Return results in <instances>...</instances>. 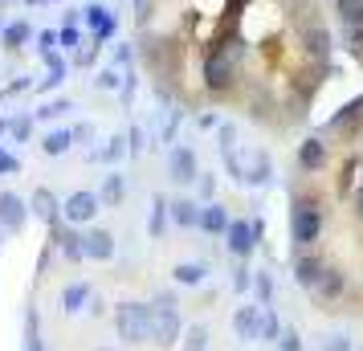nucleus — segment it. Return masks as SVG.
Returning <instances> with one entry per match:
<instances>
[{"label": "nucleus", "mask_w": 363, "mask_h": 351, "mask_svg": "<svg viewBox=\"0 0 363 351\" xmlns=\"http://www.w3.org/2000/svg\"><path fill=\"white\" fill-rule=\"evenodd\" d=\"M57 45L66 53H74L78 45H82V33H78V25H66V29H57Z\"/></svg>", "instance_id": "nucleus-36"}, {"label": "nucleus", "mask_w": 363, "mask_h": 351, "mask_svg": "<svg viewBox=\"0 0 363 351\" xmlns=\"http://www.w3.org/2000/svg\"><path fill=\"white\" fill-rule=\"evenodd\" d=\"M347 294V274L343 269H335V266H327L323 269V278L314 282V299L318 302H339Z\"/></svg>", "instance_id": "nucleus-13"}, {"label": "nucleus", "mask_w": 363, "mask_h": 351, "mask_svg": "<svg viewBox=\"0 0 363 351\" xmlns=\"http://www.w3.org/2000/svg\"><path fill=\"white\" fill-rule=\"evenodd\" d=\"M176 127H180V111H172V118L164 123V143H172V139H176Z\"/></svg>", "instance_id": "nucleus-48"}, {"label": "nucleus", "mask_w": 363, "mask_h": 351, "mask_svg": "<svg viewBox=\"0 0 363 351\" xmlns=\"http://www.w3.org/2000/svg\"><path fill=\"white\" fill-rule=\"evenodd\" d=\"M294 164H298V172H306V176H314V172H323V167L330 164V147L323 143V135H311V139L298 143Z\"/></svg>", "instance_id": "nucleus-7"}, {"label": "nucleus", "mask_w": 363, "mask_h": 351, "mask_svg": "<svg viewBox=\"0 0 363 351\" xmlns=\"http://www.w3.org/2000/svg\"><path fill=\"white\" fill-rule=\"evenodd\" d=\"M94 86H99V90H123V74H118L115 66H102L99 74H94Z\"/></svg>", "instance_id": "nucleus-33"}, {"label": "nucleus", "mask_w": 363, "mask_h": 351, "mask_svg": "<svg viewBox=\"0 0 363 351\" xmlns=\"http://www.w3.org/2000/svg\"><path fill=\"white\" fill-rule=\"evenodd\" d=\"M200 78L213 94H229L233 82H237V69H233V57L225 50H208L204 53V66H200Z\"/></svg>", "instance_id": "nucleus-4"}, {"label": "nucleus", "mask_w": 363, "mask_h": 351, "mask_svg": "<svg viewBox=\"0 0 363 351\" xmlns=\"http://www.w3.org/2000/svg\"><path fill=\"white\" fill-rule=\"evenodd\" d=\"M323 351H351V339L347 335H330L327 343H323Z\"/></svg>", "instance_id": "nucleus-44"}, {"label": "nucleus", "mask_w": 363, "mask_h": 351, "mask_svg": "<svg viewBox=\"0 0 363 351\" xmlns=\"http://www.w3.org/2000/svg\"><path fill=\"white\" fill-rule=\"evenodd\" d=\"M50 237H53V245H57V253H62L66 262H74V266H78V262H86L82 233H74V225H69V229H66V225H53Z\"/></svg>", "instance_id": "nucleus-11"}, {"label": "nucleus", "mask_w": 363, "mask_h": 351, "mask_svg": "<svg viewBox=\"0 0 363 351\" xmlns=\"http://www.w3.org/2000/svg\"><path fill=\"white\" fill-rule=\"evenodd\" d=\"M66 69H69V66H62V69H50V78H41V86H37V90H53V86H57L62 78H66Z\"/></svg>", "instance_id": "nucleus-45"}, {"label": "nucleus", "mask_w": 363, "mask_h": 351, "mask_svg": "<svg viewBox=\"0 0 363 351\" xmlns=\"http://www.w3.org/2000/svg\"><path fill=\"white\" fill-rule=\"evenodd\" d=\"M213 192H216V180L208 176V172H200V201L213 204Z\"/></svg>", "instance_id": "nucleus-43"}, {"label": "nucleus", "mask_w": 363, "mask_h": 351, "mask_svg": "<svg viewBox=\"0 0 363 351\" xmlns=\"http://www.w3.org/2000/svg\"><path fill=\"white\" fill-rule=\"evenodd\" d=\"M66 111H74V102H69V99H53V102H45V106H37L33 115L37 118H62Z\"/></svg>", "instance_id": "nucleus-34"}, {"label": "nucleus", "mask_w": 363, "mask_h": 351, "mask_svg": "<svg viewBox=\"0 0 363 351\" xmlns=\"http://www.w3.org/2000/svg\"><path fill=\"white\" fill-rule=\"evenodd\" d=\"M323 131L327 135H343V139H359L363 135V94L359 99H351L343 111H335V115L323 123Z\"/></svg>", "instance_id": "nucleus-5"}, {"label": "nucleus", "mask_w": 363, "mask_h": 351, "mask_svg": "<svg viewBox=\"0 0 363 351\" xmlns=\"http://www.w3.org/2000/svg\"><path fill=\"white\" fill-rule=\"evenodd\" d=\"M90 299H94V290H90L86 282H69L66 294H62V311H66V315H78V311H86Z\"/></svg>", "instance_id": "nucleus-19"}, {"label": "nucleus", "mask_w": 363, "mask_h": 351, "mask_svg": "<svg viewBox=\"0 0 363 351\" xmlns=\"http://www.w3.org/2000/svg\"><path fill=\"white\" fill-rule=\"evenodd\" d=\"M9 131H13V139H29L33 135V115H21L9 123Z\"/></svg>", "instance_id": "nucleus-40"}, {"label": "nucleus", "mask_w": 363, "mask_h": 351, "mask_svg": "<svg viewBox=\"0 0 363 351\" xmlns=\"http://www.w3.org/2000/svg\"><path fill=\"white\" fill-rule=\"evenodd\" d=\"M25 351H45L41 347V315L33 306L25 311Z\"/></svg>", "instance_id": "nucleus-27"}, {"label": "nucleus", "mask_w": 363, "mask_h": 351, "mask_svg": "<svg viewBox=\"0 0 363 351\" xmlns=\"http://www.w3.org/2000/svg\"><path fill=\"white\" fill-rule=\"evenodd\" d=\"M249 229H253V237H257V245H262V241H265V221H262V217H253V221H249Z\"/></svg>", "instance_id": "nucleus-51"}, {"label": "nucleus", "mask_w": 363, "mask_h": 351, "mask_svg": "<svg viewBox=\"0 0 363 351\" xmlns=\"http://www.w3.org/2000/svg\"><path fill=\"white\" fill-rule=\"evenodd\" d=\"M167 217L176 221L180 229H200V201H188V196H176L167 204Z\"/></svg>", "instance_id": "nucleus-17"}, {"label": "nucleus", "mask_w": 363, "mask_h": 351, "mask_svg": "<svg viewBox=\"0 0 363 351\" xmlns=\"http://www.w3.org/2000/svg\"><path fill=\"white\" fill-rule=\"evenodd\" d=\"M229 229V213H225V204H200V233L208 237H225Z\"/></svg>", "instance_id": "nucleus-16"}, {"label": "nucleus", "mask_w": 363, "mask_h": 351, "mask_svg": "<svg viewBox=\"0 0 363 351\" xmlns=\"http://www.w3.org/2000/svg\"><path fill=\"white\" fill-rule=\"evenodd\" d=\"M131 57H135L131 45H118V50H115V62H118V66H131Z\"/></svg>", "instance_id": "nucleus-50"}, {"label": "nucleus", "mask_w": 363, "mask_h": 351, "mask_svg": "<svg viewBox=\"0 0 363 351\" xmlns=\"http://www.w3.org/2000/svg\"><path fill=\"white\" fill-rule=\"evenodd\" d=\"M74 143H78V139H74V127H62V131H50L41 139V151H45V155H66Z\"/></svg>", "instance_id": "nucleus-22"}, {"label": "nucleus", "mask_w": 363, "mask_h": 351, "mask_svg": "<svg viewBox=\"0 0 363 351\" xmlns=\"http://www.w3.org/2000/svg\"><path fill=\"white\" fill-rule=\"evenodd\" d=\"M53 45H57V33H53V29H45V33H37V50H41V53H50Z\"/></svg>", "instance_id": "nucleus-47"}, {"label": "nucleus", "mask_w": 363, "mask_h": 351, "mask_svg": "<svg viewBox=\"0 0 363 351\" xmlns=\"http://www.w3.org/2000/svg\"><path fill=\"white\" fill-rule=\"evenodd\" d=\"M327 229L323 221V201L314 192H294V208H290V237H294V253L298 250H314L318 237Z\"/></svg>", "instance_id": "nucleus-1"}, {"label": "nucleus", "mask_w": 363, "mask_h": 351, "mask_svg": "<svg viewBox=\"0 0 363 351\" xmlns=\"http://www.w3.org/2000/svg\"><path fill=\"white\" fill-rule=\"evenodd\" d=\"M25 4H45V0H25Z\"/></svg>", "instance_id": "nucleus-54"}, {"label": "nucleus", "mask_w": 363, "mask_h": 351, "mask_svg": "<svg viewBox=\"0 0 363 351\" xmlns=\"http://www.w3.org/2000/svg\"><path fill=\"white\" fill-rule=\"evenodd\" d=\"M0 245H4V229H0Z\"/></svg>", "instance_id": "nucleus-55"}, {"label": "nucleus", "mask_w": 363, "mask_h": 351, "mask_svg": "<svg viewBox=\"0 0 363 351\" xmlns=\"http://www.w3.org/2000/svg\"><path fill=\"white\" fill-rule=\"evenodd\" d=\"M184 351H208V327L204 323H196V327H188V331L180 335Z\"/></svg>", "instance_id": "nucleus-29"}, {"label": "nucleus", "mask_w": 363, "mask_h": 351, "mask_svg": "<svg viewBox=\"0 0 363 351\" xmlns=\"http://www.w3.org/2000/svg\"><path fill=\"white\" fill-rule=\"evenodd\" d=\"M225 245H229V253L237 257V262L253 257V250H257V237H253V229H249V221L229 217V229H225Z\"/></svg>", "instance_id": "nucleus-9"}, {"label": "nucleus", "mask_w": 363, "mask_h": 351, "mask_svg": "<svg viewBox=\"0 0 363 351\" xmlns=\"http://www.w3.org/2000/svg\"><path fill=\"white\" fill-rule=\"evenodd\" d=\"M278 351H302V335H298L294 327H281V335H278Z\"/></svg>", "instance_id": "nucleus-37"}, {"label": "nucleus", "mask_w": 363, "mask_h": 351, "mask_svg": "<svg viewBox=\"0 0 363 351\" xmlns=\"http://www.w3.org/2000/svg\"><path fill=\"white\" fill-rule=\"evenodd\" d=\"M90 135H94V127H90V123H78V127H74V139H90Z\"/></svg>", "instance_id": "nucleus-53"}, {"label": "nucleus", "mask_w": 363, "mask_h": 351, "mask_svg": "<svg viewBox=\"0 0 363 351\" xmlns=\"http://www.w3.org/2000/svg\"><path fill=\"white\" fill-rule=\"evenodd\" d=\"M343 37H347V45H351V53L359 57V53H363V17L343 21Z\"/></svg>", "instance_id": "nucleus-31"}, {"label": "nucleus", "mask_w": 363, "mask_h": 351, "mask_svg": "<svg viewBox=\"0 0 363 351\" xmlns=\"http://www.w3.org/2000/svg\"><path fill=\"white\" fill-rule=\"evenodd\" d=\"M359 180H363V160H359V155H351V160L339 167V196H351Z\"/></svg>", "instance_id": "nucleus-20"}, {"label": "nucleus", "mask_w": 363, "mask_h": 351, "mask_svg": "<svg viewBox=\"0 0 363 351\" xmlns=\"http://www.w3.org/2000/svg\"><path fill=\"white\" fill-rule=\"evenodd\" d=\"M82 245H86V257L90 262H111L115 257V233L111 229H90V233H82Z\"/></svg>", "instance_id": "nucleus-14"}, {"label": "nucleus", "mask_w": 363, "mask_h": 351, "mask_svg": "<svg viewBox=\"0 0 363 351\" xmlns=\"http://www.w3.org/2000/svg\"><path fill=\"white\" fill-rule=\"evenodd\" d=\"M164 225H167V196H164V192H155V196H151L147 233H151V237H164Z\"/></svg>", "instance_id": "nucleus-25"}, {"label": "nucleus", "mask_w": 363, "mask_h": 351, "mask_svg": "<svg viewBox=\"0 0 363 351\" xmlns=\"http://www.w3.org/2000/svg\"><path fill=\"white\" fill-rule=\"evenodd\" d=\"M335 13L343 21H351V17H363V0H335Z\"/></svg>", "instance_id": "nucleus-39"}, {"label": "nucleus", "mask_w": 363, "mask_h": 351, "mask_svg": "<svg viewBox=\"0 0 363 351\" xmlns=\"http://www.w3.org/2000/svg\"><path fill=\"white\" fill-rule=\"evenodd\" d=\"M269 172H274L269 155H265V151H257V155H253V164L241 172V180H245V184H269Z\"/></svg>", "instance_id": "nucleus-24"}, {"label": "nucleus", "mask_w": 363, "mask_h": 351, "mask_svg": "<svg viewBox=\"0 0 363 351\" xmlns=\"http://www.w3.org/2000/svg\"><path fill=\"white\" fill-rule=\"evenodd\" d=\"M29 225V208L17 192H0V229L4 233H21Z\"/></svg>", "instance_id": "nucleus-10"}, {"label": "nucleus", "mask_w": 363, "mask_h": 351, "mask_svg": "<svg viewBox=\"0 0 363 351\" xmlns=\"http://www.w3.org/2000/svg\"><path fill=\"white\" fill-rule=\"evenodd\" d=\"M257 318H262V306H241V311L233 315V331H237V339L253 343V339H257Z\"/></svg>", "instance_id": "nucleus-18"}, {"label": "nucleus", "mask_w": 363, "mask_h": 351, "mask_svg": "<svg viewBox=\"0 0 363 351\" xmlns=\"http://www.w3.org/2000/svg\"><path fill=\"white\" fill-rule=\"evenodd\" d=\"M115 29H118V21L111 17L106 25H102V29H94V41H99V45H102V41H111V37H115Z\"/></svg>", "instance_id": "nucleus-46"}, {"label": "nucleus", "mask_w": 363, "mask_h": 351, "mask_svg": "<svg viewBox=\"0 0 363 351\" xmlns=\"http://www.w3.org/2000/svg\"><path fill=\"white\" fill-rule=\"evenodd\" d=\"M323 269H327V262H323L318 253H311V250L294 253V282H298V286H306V290H314V282L323 278Z\"/></svg>", "instance_id": "nucleus-12"}, {"label": "nucleus", "mask_w": 363, "mask_h": 351, "mask_svg": "<svg viewBox=\"0 0 363 351\" xmlns=\"http://www.w3.org/2000/svg\"><path fill=\"white\" fill-rule=\"evenodd\" d=\"M99 351H115V347H99Z\"/></svg>", "instance_id": "nucleus-56"}, {"label": "nucleus", "mask_w": 363, "mask_h": 351, "mask_svg": "<svg viewBox=\"0 0 363 351\" xmlns=\"http://www.w3.org/2000/svg\"><path fill=\"white\" fill-rule=\"evenodd\" d=\"M123 155H127V135H115V139H111V143L94 155V160H102V164H118Z\"/></svg>", "instance_id": "nucleus-32"}, {"label": "nucleus", "mask_w": 363, "mask_h": 351, "mask_svg": "<svg viewBox=\"0 0 363 351\" xmlns=\"http://www.w3.org/2000/svg\"><path fill=\"white\" fill-rule=\"evenodd\" d=\"M29 213H37V221H45V225H62V201L53 196L50 188H37L33 201H29Z\"/></svg>", "instance_id": "nucleus-15"}, {"label": "nucleus", "mask_w": 363, "mask_h": 351, "mask_svg": "<svg viewBox=\"0 0 363 351\" xmlns=\"http://www.w3.org/2000/svg\"><path fill=\"white\" fill-rule=\"evenodd\" d=\"M111 17H115V13H111V9H102V4H90V9H82V21L90 25V29H102Z\"/></svg>", "instance_id": "nucleus-35"}, {"label": "nucleus", "mask_w": 363, "mask_h": 351, "mask_svg": "<svg viewBox=\"0 0 363 351\" xmlns=\"http://www.w3.org/2000/svg\"><path fill=\"white\" fill-rule=\"evenodd\" d=\"M278 335H281V318L274 315V306H262V318H257V339L278 343Z\"/></svg>", "instance_id": "nucleus-26"}, {"label": "nucleus", "mask_w": 363, "mask_h": 351, "mask_svg": "<svg viewBox=\"0 0 363 351\" xmlns=\"http://www.w3.org/2000/svg\"><path fill=\"white\" fill-rule=\"evenodd\" d=\"M99 208H102V201H99V192H69L66 201H62V221H69V225H90V221L99 217Z\"/></svg>", "instance_id": "nucleus-6"}, {"label": "nucleus", "mask_w": 363, "mask_h": 351, "mask_svg": "<svg viewBox=\"0 0 363 351\" xmlns=\"http://www.w3.org/2000/svg\"><path fill=\"white\" fill-rule=\"evenodd\" d=\"M351 208H355V217L363 221V180L355 184V192H351Z\"/></svg>", "instance_id": "nucleus-49"}, {"label": "nucleus", "mask_w": 363, "mask_h": 351, "mask_svg": "<svg viewBox=\"0 0 363 351\" xmlns=\"http://www.w3.org/2000/svg\"><path fill=\"white\" fill-rule=\"evenodd\" d=\"M172 278L180 286H200L208 278V266L204 262H180V266H172Z\"/></svg>", "instance_id": "nucleus-23"}, {"label": "nucleus", "mask_w": 363, "mask_h": 351, "mask_svg": "<svg viewBox=\"0 0 363 351\" xmlns=\"http://www.w3.org/2000/svg\"><path fill=\"white\" fill-rule=\"evenodd\" d=\"M21 172V160L13 151H0V176H17Z\"/></svg>", "instance_id": "nucleus-42"}, {"label": "nucleus", "mask_w": 363, "mask_h": 351, "mask_svg": "<svg viewBox=\"0 0 363 351\" xmlns=\"http://www.w3.org/2000/svg\"><path fill=\"white\" fill-rule=\"evenodd\" d=\"M143 147H147L143 127H131V131H127V155H143Z\"/></svg>", "instance_id": "nucleus-38"}, {"label": "nucleus", "mask_w": 363, "mask_h": 351, "mask_svg": "<svg viewBox=\"0 0 363 351\" xmlns=\"http://www.w3.org/2000/svg\"><path fill=\"white\" fill-rule=\"evenodd\" d=\"M249 290L257 294V302H262V306H269V299H274V278H269V269H257Z\"/></svg>", "instance_id": "nucleus-30"}, {"label": "nucleus", "mask_w": 363, "mask_h": 351, "mask_svg": "<svg viewBox=\"0 0 363 351\" xmlns=\"http://www.w3.org/2000/svg\"><path fill=\"white\" fill-rule=\"evenodd\" d=\"M180 311H176V302L172 299H155L151 302V343H160V347H176L180 343Z\"/></svg>", "instance_id": "nucleus-3"}, {"label": "nucleus", "mask_w": 363, "mask_h": 351, "mask_svg": "<svg viewBox=\"0 0 363 351\" xmlns=\"http://www.w3.org/2000/svg\"><path fill=\"white\" fill-rule=\"evenodd\" d=\"M167 172L176 184H196L200 180V160L192 147H172L167 151Z\"/></svg>", "instance_id": "nucleus-8"}, {"label": "nucleus", "mask_w": 363, "mask_h": 351, "mask_svg": "<svg viewBox=\"0 0 363 351\" xmlns=\"http://www.w3.org/2000/svg\"><path fill=\"white\" fill-rule=\"evenodd\" d=\"M29 33H33V29H29L25 21H17V25H4V29H0V37H4V50H21V45L29 41Z\"/></svg>", "instance_id": "nucleus-28"}, {"label": "nucleus", "mask_w": 363, "mask_h": 351, "mask_svg": "<svg viewBox=\"0 0 363 351\" xmlns=\"http://www.w3.org/2000/svg\"><path fill=\"white\" fill-rule=\"evenodd\" d=\"M213 127H220V118L216 115H200V131H213Z\"/></svg>", "instance_id": "nucleus-52"}, {"label": "nucleus", "mask_w": 363, "mask_h": 351, "mask_svg": "<svg viewBox=\"0 0 363 351\" xmlns=\"http://www.w3.org/2000/svg\"><path fill=\"white\" fill-rule=\"evenodd\" d=\"M115 331L127 347L151 339V306L147 302H118L115 306Z\"/></svg>", "instance_id": "nucleus-2"}, {"label": "nucleus", "mask_w": 363, "mask_h": 351, "mask_svg": "<svg viewBox=\"0 0 363 351\" xmlns=\"http://www.w3.org/2000/svg\"><path fill=\"white\" fill-rule=\"evenodd\" d=\"M249 286H253V269L237 266V269H233V290H237V294H245Z\"/></svg>", "instance_id": "nucleus-41"}, {"label": "nucleus", "mask_w": 363, "mask_h": 351, "mask_svg": "<svg viewBox=\"0 0 363 351\" xmlns=\"http://www.w3.org/2000/svg\"><path fill=\"white\" fill-rule=\"evenodd\" d=\"M123 196H127V184H123V176H118V172L102 176V192H99V201L106 204V208H118V204H123Z\"/></svg>", "instance_id": "nucleus-21"}]
</instances>
